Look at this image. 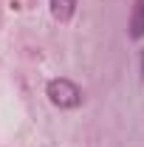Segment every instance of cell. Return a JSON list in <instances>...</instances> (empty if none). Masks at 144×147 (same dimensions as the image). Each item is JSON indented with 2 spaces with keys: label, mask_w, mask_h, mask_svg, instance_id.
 I'll use <instances>...</instances> for the list:
<instances>
[{
  "label": "cell",
  "mask_w": 144,
  "mask_h": 147,
  "mask_svg": "<svg viewBox=\"0 0 144 147\" xmlns=\"http://www.w3.org/2000/svg\"><path fill=\"white\" fill-rule=\"evenodd\" d=\"M45 96L51 99V105L59 110H76L82 105V91H79V85L68 79V76H57L51 79L48 85H45Z\"/></svg>",
  "instance_id": "obj_1"
},
{
  "label": "cell",
  "mask_w": 144,
  "mask_h": 147,
  "mask_svg": "<svg viewBox=\"0 0 144 147\" xmlns=\"http://www.w3.org/2000/svg\"><path fill=\"white\" fill-rule=\"evenodd\" d=\"M127 34H130V40H144V0H133Z\"/></svg>",
  "instance_id": "obj_2"
},
{
  "label": "cell",
  "mask_w": 144,
  "mask_h": 147,
  "mask_svg": "<svg viewBox=\"0 0 144 147\" xmlns=\"http://www.w3.org/2000/svg\"><path fill=\"white\" fill-rule=\"evenodd\" d=\"M51 6V17L57 23H71L76 14V0H48Z\"/></svg>",
  "instance_id": "obj_3"
},
{
  "label": "cell",
  "mask_w": 144,
  "mask_h": 147,
  "mask_svg": "<svg viewBox=\"0 0 144 147\" xmlns=\"http://www.w3.org/2000/svg\"><path fill=\"white\" fill-rule=\"evenodd\" d=\"M141 74H144V48H141Z\"/></svg>",
  "instance_id": "obj_4"
}]
</instances>
